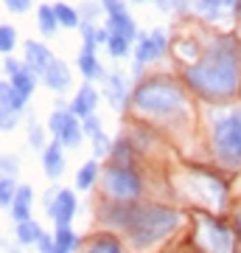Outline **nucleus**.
<instances>
[{
  "label": "nucleus",
  "instance_id": "6ab92c4d",
  "mask_svg": "<svg viewBox=\"0 0 241 253\" xmlns=\"http://www.w3.org/2000/svg\"><path fill=\"white\" fill-rule=\"evenodd\" d=\"M79 248V236L70 228H56L54 234V253H70Z\"/></svg>",
  "mask_w": 241,
  "mask_h": 253
},
{
  "label": "nucleus",
  "instance_id": "e433bc0d",
  "mask_svg": "<svg viewBox=\"0 0 241 253\" xmlns=\"http://www.w3.org/2000/svg\"><path fill=\"white\" fill-rule=\"evenodd\" d=\"M6 71H9L11 76H17V73L23 71V65H20V62H14V59H6Z\"/></svg>",
  "mask_w": 241,
  "mask_h": 253
},
{
  "label": "nucleus",
  "instance_id": "f8f14e48",
  "mask_svg": "<svg viewBox=\"0 0 241 253\" xmlns=\"http://www.w3.org/2000/svg\"><path fill=\"white\" fill-rule=\"evenodd\" d=\"M42 169H45V177H48V180L62 177V172H65V155H62V144H59V141H54L51 146H45Z\"/></svg>",
  "mask_w": 241,
  "mask_h": 253
},
{
  "label": "nucleus",
  "instance_id": "412c9836",
  "mask_svg": "<svg viewBox=\"0 0 241 253\" xmlns=\"http://www.w3.org/2000/svg\"><path fill=\"white\" fill-rule=\"evenodd\" d=\"M42 236V228L36 225L34 219H26V222H17V242L20 245H36Z\"/></svg>",
  "mask_w": 241,
  "mask_h": 253
},
{
  "label": "nucleus",
  "instance_id": "7c9ffc66",
  "mask_svg": "<svg viewBox=\"0 0 241 253\" xmlns=\"http://www.w3.org/2000/svg\"><path fill=\"white\" fill-rule=\"evenodd\" d=\"M107 48H109V54L112 56H124L126 51H129V40H124V37H109Z\"/></svg>",
  "mask_w": 241,
  "mask_h": 253
},
{
  "label": "nucleus",
  "instance_id": "aec40b11",
  "mask_svg": "<svg viewBox=\"0 0 241 253\" xmlns=\"http://www.w3.org/2000/svg\"><path fill=\"white\" fill-rule=\"evenodd\" d=\"M11 84H14V90L23 96V99H28L31 93H34V84H36V73L28 71V68H23V71L17 73V76H11Z\"/></svg>",
  "mask_w": 241,
  "mask_h": 253
},
{
  "label": "nucleus",
  "instance_id": "f704fd0d",
  "mask_svg": "<svg viewBox=\"0 0 241 253\" xmlns=\"http://www.w3.org/2000/svg\"><path fill=\"white\" fill-rule=\"evenodd\" d=\"M36 248H39V253H54V236L42 234L39 236V242H36Z\"/></svg>",
  "mask_w": 241,
  "mask_h": 253
},
{
  "label": "nucleus",
  "instance_id": "4be33fe9",
  "mask_svg": "<svg viewBox=\"0 0 241 253\" xmlns=\"http://www.w3.org/2000/svg\"><path fill=\"white\" fill-rule=\"evenodd\" d=\"M87 253H124V245H121V239L104 234V236H99V239H93Z\"/></svg>",
  "mask_w": 241,
  "mask_h": 253
},
{
  "label": "nucleus",
  "instance_id": "72a5a7b5",
  "mask_svg": "<svg viewBox=\"0 0 241 253\" xmlns=\"http://www.w3.org/2000/svg\"><path fill=\"white\" fill-rule=\"evenodd\" d=\"M6 6H9L11 11H17V14H26V11L31 9V0H6Z\"/></svg>",
  "mask_w": 241,
  "mask_h": 253
},
{
  "label": "nucleus",
  "instance_id": "9b49d317",
  "mask_svg": "<svg viewBox=\"0 0 241 253\" xmlns=\"http://www.w3.org/2000/svg\"><path fill=\"white\" fill-rule=\"evenodd\" d=\"M54 65V54L42 45V42H26V68L28 71H34L36 76H45L48 68Z\"/></svg>",
  "mask_w": 241,
  "mask_h": 253
},
{
  "label": "nucleus",
  "instance_id": "a19ab883",
  "mask_svg": "<svg viewBox=\"0 0 241 253\" xmlns=\"http://www.w3.org/2000/svg\"><path fill=\"white\" fill-rule=\"evenodd\" d=\"M11 253H20V251H17V248H14V251H11Z\"/></svg>",
  "mask_w": 241,
  "mask_h": 253
},
{
  "label": "nucleus",
  "instance_id": "7ed1b4c3",
  "mask_svg": "<svg viewBox=\"0 0 241 253\" xmlns=\"http://www.w3.org/2000/svg\"><path fill=\"white\" fill-rule=\"evenodd\" d=\"M135 107L152 116H171L185 107V96L174 82L169 79H149L135 90Z\"/></svg>",
  "mask_w": 241,
  "mask_h": 253
},
{
  "label": "nucleus",
  "instance_id": "dca6fc26",
  "mask_svg": "<svg viewBox=\"0 0 241 253\" xmlns=\"http://www.w3.org/2000/svg\"><path fill=\"white\" fill-rule=\"evenodd\" d=\"M104 96L112 104V110H124L126 107V82L121 76H107L104 79Z\"/></svg>",
  "mask_w": 241,
  "mask_h": 253
},
{
  "label": "nucleus",
  "instance_id": "bb28decb",
  "mask_svg": "<svg viewBox=\"0 0 241 253\" xmlns=\"http://www.w3.org/2000/svg\"><path fill=\"white\" fill-rule=\"evenodd\" d=\"M17 189L20 186H14L11 177H3V180H0V206H11L14 197H17Z\"/></svg>",
  "mask_w": 241,
  "mask_h": 253
},
{
  "label": "nucleus",
  "instance_id": "cd10ccee",
  "mask_svg": "<svg viewBox=\"0 0 241 253\" xmlns=\"http://www.w3.org/2000/svg\"><path fill=\"white\" fill-rule=\"evenodd\" d=\"M14 42H17V31L11 26H3L0 28V51H3V54H11Z\"/></svg>",
  "mask_w": 241,
  "mask_h": 253
},
{
  "label": "nucleus",
  "instance_id": "f257e3e1",
  "mask_svg": "<svg viewBox=\"0 0 241 253\" xmlns=\"http://www.w3.org/2000/svg\"><path fill=\"white\" fill-rule=\"evenodd\" d=\"M188 84L205 99H227L239 90V42L233 37L216 40L197 65L185 71Z\"/></svg>",
  "mask_w": 241,
  "mask_h": 253
},
{
  "label": "nucleus",
  "instance_id": "c756f323",
  "mask_svg": "<svg viewBox=\"0 0 241 253\" xmlns=\"http://www.w3.org/2000/svg\"><path fill=\"white\" fill-rule=\"evenodd\" d=\"M101 6H104V11H107V17H126L124 0H101Z\"/></svg>",
  "mask_w": 241,
  "mask_h": 253
},
{
  "label": "nucleus",
  "instance_id": "20e7f679",
  "mask_svg": "<svg viewBox=\"0 0 241 253\" xmlns=\"http://www.w3.org/2000/svg\"><path fill=\"white\" fill-rule=\"evenodd\" d=\"M213 152L224 166H241V110H227L213 118Z\"/></svg>",
  "mask_w": 241,
  "mask_h": 253
},
{
  "label": "nucleus",
  "instance_id": "58836bf2",
  "mask_svg": "<svg viewBox=\"0 0 241 253\" xmlns=\"http://www.w3.org/2000/svg\"><path fill=\"white\" fill-rule=\"evenodd\" d=\"M239 236H241V214H239Z\"/></svg>",
  "mask_w": 241,
  "mask_h": 253
},
{
  "label": "nucleus",
  "instance_id": "5701e85b",
  "mask_svg": "<svg viewBox=\"0 0 241 253\" xmlns=\"http://www.w3.org/2000/svg\"><path fill=\"white\" fill-rule=\"evenodd\" d=\"M96 177H99V166H96V161H87V163L79 169V172H76V189H79V191H87L90 186L96 183Z\"/></svg>",
  "mask_w": 241,
  "mask_h": 253
},
{
  "label": "nucleus",
  "instance_id": "f3484780",
  "mask_svg": "<svg viewBox=\"0 0 241 253\" xmlns=\"http://www.w3.org/2000/svg\"><path fill=\"white\" fill-rule=\"evenodd\" d=\"M79 71L87 76V79H107V73L101 71V65L99 59H96V54H93V45H84L81 48V54H79Z\"/></svg>",
  "mask_w": 241,
  "mask_h": 253
},
{
  "label": "nucleus",
  "instance_id": "4c0bfd02",
  "mask_svg": "<svg viewBox=\"0 0 241 253\" xmlns=\"http://www.w3.org/2000/svg\"><path fill=\"white\" fill-rule=\"evenodd\" d=\"M216 3H219V6H222L224 11H227V9H233V6H236V0H216Z\"/></svg>",
  "mask_w": 241,
  "mask_h": 253
},
{
  "label": "nucleus",
  "instance_id": "1a4fd4ad",
  "mask_svg": "<svg viewBox=\"0 0 241 253\" xmlns=\"http://www.w3.org/2000/svg\"><path fill=\"white\" fill-rule=\"evenodd\" d=\"M166 45H169V37H166L163 28L152 31L149 37H140V40H138V48H135V71H140L146 62L160 59L163 51H166Z\"/></svg>",
  "mask_w": 241,
  "mask_h": 253
},
{
  "label": "nucleus",
  "instance_id": "0eeeda50",
  "mask_svg": "<svg viewBox=\"0 0 241 253\" xmlns=\"http://www.w3.org/2000/svg\"><path fill=\"white\" fill-rule=\"evenodd\" d=\"M45 208H48V217L56 222V228H68L76 214V194L68 189H51L45 197Z\"/></svg>",
  "mask_w": 241,
  "mask_h": 253
},
{
  "label": "nucleus",
  "instance_id": "39448f33",
  "mask_svg": "<svg viewBox=\"0 0 241 253\" xmlns=\"http://www.w3.org/2000/svg\"><path fill=\"white\" fill-rule=\"evenodd\" d=\"M104 189L118 203H135L143 191V180L132 166H115L112 163L107 172H104Z\"/></svg>",
  "mask_w": 241,
  "mask_h": 253
},
{
  "label": "nucleus",
  "instance_id": "b1692460",
  "mask_svg": "<svg viewBox=\"0 0 241 253\" xmlns=\"http://www.w3.org/2000/svg\"><path fill=\"white\" fill-rule=\"evenodd\" d=\"M36 20H39V31H42V37H51L56 31V11L54 6H39V11H36Z\"/></svg>",
  "mask_w": 241,
  "mask_h": 253
},
{
  "label": "nucleus",
  "instance_id": "6e6552de",
  "mask_svg": "<svg viewBox=\"0 0 241 253\" xmlns=\"http://www.w3.org/2000/svg\"><path fill=\"white\" fill-rule=\"evenodd\" d=\"M199 236L207 245L210 253H230L233 251V234L227 231L222 219L216 217H202L199 219Z\"/></svg>",
  "mask_w": 241,
  "mask_h": 253
},
{
  "label": "nucleus",
  "instance_id": "c85d7f7f",
  "mask_svg": "<svg viewBox=\"0 0 241 253\" xmlns=\"http://www.w3.org/2000/svg\"><path fill=\"white\" fill-rule=\"evenodd\" d=\"M93 152H96V158H104V155H109L112 152V146H109V138L104 135V132H96V135H93Z\"/></svg>",
  "mask_w": 241,
  "mask_h": 253
},
{
  "label": "nucleus",
  "instance_id": "2f4dec72",
  "mask_svg": "<svg viewBox=\"0 0 241 253\" xmlns=\"http://www.w3.org/2000/svg\"><path fill=\"white\" fill-rule=\"evenodd\" d=\"M28 141H31V146H34V149H42V146H45L42 129H39V124H36L34 118H31V124H28Z\"/></svg>",
  "mask_w": 241,
  "mask_h": 253
},
{
  "label": "nucleus",
  "instance_id": "473e14b6",
  "mask_svg": "<svg viewBox=\"0 0 241 253\" xmlns=\"http://www.w3.org/2000/svg\"><path fill=\"white\" fill-rule=\"evenodd\" d=\"M17 174V158L3 155V177H14Z\"/></svg>",
  "mask_w": 241,
  "mask_h": 253
},
{
  "label": "nucleus",
  "instance_id": "f03ea898",
  "mask_svg": "<svg viewBox=\"0 0 241 253\" xmlns=\"http://www.w3.org/2000/svg\"><path fill=\"white\" fill-rule=\"evenodd\" d=\"M179 222V214L166 206H143L132 211V219L126 225V236L132 239L135 248H149L169 236Z\"/></svg>",
  "mask_w": 241,
  "mask_h": 253
},
{
  "label": "nucleus",
  "instance_id": "393cba45",
  "mask_svg": "<svg viewBox=\"0 0 241 253\" xmlns=\"http://www.w3.org/2000/svg\"><path fill=\"white\" fill-rule=\"evenodd\" d=\"M54 11H56V20H59L65 28H76V26H79V11H76V9L65 6V3H56Z\"/></svg>",
  "mask_w": 241,
  "mask_h": 253
},
{
  "label": "nucleus",
  "instance_id": "423d86ee",
  "mask_svg": "<svg viewBox=\"0 0 241 253\" xmlns=\"http://www.w3.org/2000/svg\"><path fill=\"white\" fill-rule=\"evenodd\" d=\"M48 126H51V132H54L56 141L62 146H68V149H76V146L81 144V138H84L81 118H76L70 110H54Z\"/></svg>",
  "mask_w": 241,
  "mask_h": 253
},
{
  "label": "nucleus",
  "instance_id": "2eb2a0df",
  "mask_svg": "<svg viewBox=\"0 0 241 253\" xmlns=\"http://www.w3.org/2000/svg\"><path fill=\"white\" fill-rule=\"evenodd\" d=\"M31 200H34V189H31V186H20L17 197L11 203V219H14V222L31 219Z\"/></svg>",
  "mask_w": 241,
  "mask_h": 253
},
{
  "label": "nucleus",
  "instance_id": "a211bd4d",
  "mask_svg": "<svg viewBox=\"0 0 241 253\" xmlns=\"http://www.w3.org/2000/svg\"><path fill=\"white\" fill-rule=\"evenodd\" d=\"M107 31H109V37H124L129 42L135 40V23H132L129 14H126V17H109Z\"/></svg>",
  "mask_w": 241,
  "mask_h": 253
},
{
  "label": "nucleus",
  "instance_id": "9d476101",
  "mask_svg": "<svg viewBox=\"0 0 241 253\" xmlns=\"http://www.w3.org/2000/svg\"><path fill=\"white\" fill-rule=\"evenodd\" d=\"M26 101L28 99H23V96L14 90V84H11V82H3V84H0V118H3V129H6V132L14 126L17 113H23Z\"/></svg>",
  "mask_w": 241,
  "mask_h": 253
},
{
  "label": "nucleus",
  "instance_id": "a878e982",
  "mask_svg": "<svg viewBox=\"0 0 241 253\" xmlns=\"http://www.w3.org/2000/svg\"><path fill=\"white\" fill-rule=\"evenodd\" d=\"M109 155H112L115 166H132V146H129V141H118Z\"/></svg>",
  "mask_w": 241,
  "mask_h": 253
},
{
  "label": "nucleus",
  "instance_id": "4468645a",
  "mask_svg": "<svg viewBox=\"0 0 241 253\" xmlns=\"http://www.w3.org/2000/svg\"><path fill=\"white\" fill-rule=\"evenodd\" d=\"M42 79H45V84L56 93H65L70 87V71H68V65L59 62V59H54V65L48 68V73H45Z\"/></svg>",
  "mask_w": 241,
  "mask_h": 253
},
{
  "label": "nucleus",
  "instance_id": "ddd939ff",
  "mask_svg": "<svg viewBox=\"0 0 241 253\" xmlns=\"http://www.w3.org/2000/svg\"><path fill=\"white\" fill-rule=\"evenodd\" d=\"M96 104H99V93L93 90L90 84H81L79 93H76V99H73V104H70V113L76 118H81V121H84V118L93 116Z\"/></svg>",
  "mask_w": 241,
  "mask_h": 253
},
{
  "label": "nucleus",
  "instance_id": "c9c22d12",
  "mask_svg": "<svg viewBox=\"0 0 241 253\" xmlns=\"http://www.w3.org/2000/svg\"><path fill=\"white\" fill-rule=\"evenodd\" d=\"M81 126H84V132H87L90 138H93V135H96V132H99V121H96V116L84 118V121H81Z\"/></svg>",
  "mask_w": 241,
  "mask_h": 253
},
{
  "label": "nucleus",
  "instance_id": "ea45409f",
  "mask_svg": "<svg viewBox=\"0 0 241 253\" xmlns=\"http://www.w3.org/2000/svg\"><path fill=\"white\" fill-rule=\"evenodd\" d=\"M239 17H241V0H239Z\"/></svg>",
  "mask_w": 241,
  "mask_h": 253
}]
</instances>
